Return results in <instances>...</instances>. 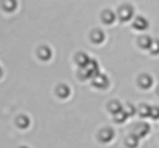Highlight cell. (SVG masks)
Wrapping results in <instances>:
<instances>
[{
	"instance_id": "cell-1",
	"label": "cell",
	"mask_w": 159,
	"mask_h": 148,
	"mask_svg": "<svg viewBox=\"0 0 159 148\" xmlns=\"http://www.w3.org/2000/svg\"><path fill=\"white\" fill-rule=\"evenodd\" d=\"M98 74H99V66H98V62L94 59H90V62L84 68H80V71H79V77L82 80H87L90 77H96Z\"/></svg>"
},
{
	"instance_id": "cell-2",
	"label": "cell",
	"mask_w": 159,
	"mask_h": 148,
	"mask_svg": "<svg viewBox=\"0 0 159 148\" xmlns=\"http://www.w3.org/2000/svg\"><path fill=\"white\" fill-rule=\"evenodd\" d=\"M117 16H119V20H120V22H127V20H130L131 16H133V8H131L130 5H122V6L119 8V11H117Z\"/></svg>"
},
{
	"instance_id": "cell-3",
	"label": "cell",
	"mask_w": 159,
	"mask_h": 148,
	"mask_svg": "<svg viewBox=\"0 0 159 148\" xmlns=\"http://www.w3.org/2000/svg\"><path fill=\"white\" fill-rule=\"evenodd\" d=\"M110 85V80H108V77H107L105 74H98L96 77H93V87L94 88H107Z\"/></svg>"
},
{
	"instance_id": "cell-4",
	"label": "cell",
	"mask_w": 159,
	"mask_h": 148,
	"mask_svg": "<svg viewBox=\"0 0 159 148\" xmlns=\"http://www.w3.org/2000/svg\"><path fill=\"white\" fill-rule=\"evenodd\" d=\"M148 131H150V125H148V123H138V125L134 127L133 134L139 139V137H145V136L148 134Z\"/></svg>"
},
{
	"instance_id": "cell-5",
	"label": "cell",
	"mask_w": 159,
	"mask_h": 148,
	"mask_svg": "<svg viewBox=\"0 0 159 148\" xmlns=\"http://www.w3.org/2000/svg\"><path fill=\"white\" fill-rule=\"evenodd\" d=\"M114 139V131L111 128H104L99 131V141L104 142V144H108Z\"/></svg>"
},
{
	"instance_id": "cell-6",
	"label": "cell",
	"mask_w": 159,
	"mask_h": 148,
	"mask_svg": "<svg viewBox=\"0 0 159 148\" xmlns=\"http://www.w3.org/2000/svg\"><path fill=\"white\" fill-rule=\"evenodd\" d=\"M70 94H71V90H70V87H68V85H65V83L57 85V88H56V96H57V97L68 99L70 97Z\"/></svg>"
},
{
	"instance_id": "cell-7",
	"label": "cell",
	"mask_w": 159,
	"mask_h": 148,
	"mask_svg": "<svg viewBox=\"0 0 159 148\" xmlns=\"http://www.w3.org/2000/svg\"><path fill=\"white\" fill-rule=\"evenodd\" d=\"M90 39H91L93 43L99 45V43H102V42L105 40V34H104V31H101V29H94V31H91Z\"/></svg>"
},
{
	"instance_id": "cell-8",
	"label": "cell",
	"mask_w": 159,
	"mask_h": 148,
	"mask_svg": "<svg viewBox=\"0 0 159 148\" xmlns=\"http://www.w3.org/2000/svg\"><path fill=\"white\" fill-rule=\"evenodd\" d=\"M133 28L138 29V31H144V29H147V28H148V22H147V19H144V17H136V19H134V23H133Z\"/></svg>"
},
{
	"instance_id": "cell-9",
	"label": "cell",
	"mask_w": 159,
	"mask_h": 148,
	"mask_svg": "<svg viewBox=\"0 0 159 148\" xmlns=\"http://www.w3.org/2000/svg\"><path fill=\"white\" fill-rule=\"evenodd\" d=\"M107 110L114 116V114H117L119 111H122L124 110V106L117 102V100H111V102H108V105H107Z\"/></svg>"
},
{
	"instance_id": "cell-10",
	"label": "cell",
	"mask_w": 159,
	"mask_h": 148,
	"mask_svg": "<svg viewBox=\"0 0 159 148\" xmlns=\"http://www.w3.org/2000/svg\"><path fill=\"white\" fill-rule=\"evenodd\" d=\"M74 60H76V63H77L80 68H84V66L90 62V57H88L85 52H77L76 57H74Z\"/></svg>"
},
{
	"instance_id": "cell-11",
	"label": "cell",
	"mask_w": 159,
	"mask_h": 148,
	"mask_svg": "<svg viewBox=\"0 0 159 148\" xmlns=\"http://www.w3.org/2000/svg\"><path fill=\"white\" fill-rule=\"evenodd\" d=\"M152 85H153V79H152L148 74H144V76L139 77V87H141V88L147 90V88H150Z\"/></svg>"
},
{
	"instance_id": "cell-12",
	"label": "cell",
	"mask_w": 159,
	"mask_h": 148,
	"mask_svg": "<svg viewBox=\"0 0 159 148\" xmlns=\"http://www.w3.org/2000/svg\"><path fill=\"white\" fill-rule=\"evenodd\" d=\"M37 56H39L43 62H47V60L53 56V52H51V49L48 48V47H40V48L37 49Z\"/></svg>"
},
{
	"instance_id": "cell-13",
	"label": "cell",
	"mask_w": 159,
	"mask_h": 148,
	"mask_svg": "<svg viewBox=\"0 0 159 148\" xmlns=\"http://www.w3.org/2000/svg\"><path fill=\"white\" fill-rule=\"evenodd\" d=\"M101 19H102V22H104V23L110 25V23H113V22H114L116 16H114V12H113V11H110V9H105V11L102 12Z\"/></svg>"
},
{
	"instance_id": "cell-14",
	"label": "cell",
	"mask_w": 159,
	"mask_h": 148,
	"mask_svg": "<svg viewBox=\"0 0 159 148\" xmlns=\"http://www.w3.org/2000/svg\"><path fill=\"white\" fill-rule=\"evenodd\" d=\"M138 43H139V47H141L142 49H150L152 43H153V40H152L150 36H142V37L138 40Z\"/></svg>"
},
{
	"instance_id": "cell-15",
	"label": "cell",
	"mask_w": 159,
	"mask_h": 148,
	"mask_svg": "<svg viewBox=\"0 0 159 148\" xmlns=\"http://www.w3.org/2000/svg\"><path fill=\"white\" fill-rule=\"evenodd\" d=\"M16 125H17L19 128L25 130V128L30 127V119H28L26 116H19V117L16 119Z\"/></svg>"
},
{
	"instance_id": "cell-16",
	"label": "cell",
	"mask_w": 159,
	"mask_h": 148,
	"mask_svg": "<svg viewBox=\"0 0 159 148\" xmlns=\"http://www.w3.org/2000/svg\"><path fill=\"white\" fill-rule=\"evenodd\" d=\"M125 145L128 148H136L139 145V139H138L134 134H130V136L125 139Z\"/></svg>"
},
{
	"instance_id": "cell-17",
	"label": "cell",
	"mask_w": 159,
	"mask_h": 148,
	"mask_svg": "<svg viewBox=\"0 0 159 148\" xmlns=\"http://www.w3.org/2000/svg\"><path fill=\"white\" fill-rule=\"evenodd\" d=\"M150 111H152V108L148 105H141L138 108V113H139L141 117H150Z\"/></svg>"
},
{
	"instance_id": "cell-18",
	"label": "cell",
	"mask_w": 159,
	"mask_h": 148,
	"mask_svg": "<svg viewBox=\"0 0 159 148\" xmlns=\"http://www.w3.org/2000/svg\"><path fill=\"white\" fill-rule=\"evenodd\" d=\"M113 117H114V120H116L117 123H122V122H124V120H125V119H127L128 116H127V114H125V111L122 110V111H119L117 114H114Z\"/></svg>"
},
{
	"instance_id": "cell-19",
	"label": "cell",
	"mask_w": 159,
	"mask_h": 148,
	"mask_svg": "<svg viewBox=\"0 0 159 148\" xmlns=\"http://www.w3.org/2000/svg\"><path fill=\"white\" fill-rule=\"evenodd\" d=\"M16 6H17V3H16V2H3V8H5L8 12H11Z\"/></svg>"
},
{
	"instance_id": "cell-20",
	"label": "cell",
	"mask_w": 159,
	"mask_h": 148,
	"mask_svg": "<svg viewBox=\"0 0 159 148\" xmlns=\"http://www.w3.org/2000/svg\"><path fill=\"white\" fill-rule=\"evenodd\" d=\"M150 52L152 54H159V40H153V43L150 47Z\"/></svg>"
},
{
	"instance_id": "cell-21",
	"label": "cell",
	"mask_w": 159,
	"mask_h": 148,
	"mask_svg": "<svg viewBox=\"0 0 159 148\" xmlns=\"http://www.w3.org/2000/svg\"><path fill=\"white\" fill-rule=\"evenodd\" d=\"M124 111H125V114H127V116H133V114L136 113L134 106H133V105H130V103H128V105H127V106L124 108Z\"/></svg>"
},
{
	"instance_id": "cell-22",
	"label": "cell",
	"mask_w": 159,
	"mask_h": 148,
	"mask_svg": "<svg viewBox=\"0 0 159 148\" xmlns=\"http://www.w3.org/2000/svg\"><path fill=\"white\" fill-rule=\"evenodd\" d=\"M150 117H152V119H159V108L158 106H153V108H152Z\"/></svg>"
},
{
	"instance_id": "cell-23",
	"label": "cell",
	"mask_w": 159,
	"mask_h": 148,
	"mask_svg": "<svg viewBox=\"0 0 159 148\" xmlns=\"http://www.w3.org/2000/svg\"><path fill=\"white\" fill-rule=\"evenodd\" d=\"M0 77H2V68H0Z\"/></svg>"
},
{
	"instance_id": "cell-24",
	"label": "cell",
	"mask_w": 159,
	"mask_h": 148,
	"mask_svg": "<svg viewBox=\"0 0 159 148\" xmlns=\"http://www.w3.org/2000/svg\"><path fill=\"white\" fill-rule=\"evenodd\" d=\"M20 148H28V147H20Z\"/></svg>"
},
{
	"instance_id": "cell-25",
	"label": "cell",
	"mask_w": 159,
	"mask_h": 148,
	"mask_svg": "<svg viewBox=\"0 0 159 148\" xmlns=\"http://www.w3.org/2000/svg\"><path fill=\"white\" fill-rule=\"evenodd\" d=\"M158 94H159V90H158Z\"/></svg>"
}]
</instances>
